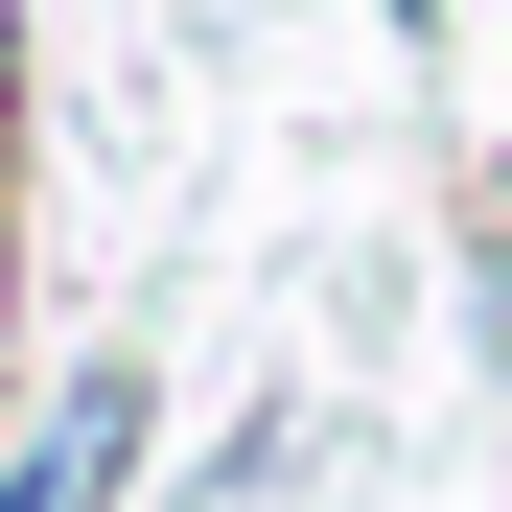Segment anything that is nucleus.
<instances>
[{"instance_id": "nucleus-3", "label": "nucleus", "mask_w": 512, "mask_h": 512, "mask_svg": "<svg viewBox=\"0 0 512 512\" xmlns=\"http://www.w3.org/2000/svg\"><path fill=\"white\" fill-rule=\"evenodd\" d=\"M489 210H512V163H489Z\"/></svg>"}, {"instance_id": "nucleus-1", "label": "nucleus", "mask_w": 512, "mask_h": 512, "mask_svg": "<svg viewBox=\"0 0 512 512\" xmlns=\"http://www.w3.org/2000/svg\"><path fill=\"white\" fill-rule=\"evenodd\" d=\"M117 466H140V373H94V396H70L24 466H0V512H117Z\"/></svg>"}, {"instance_id": "nucleus-2", "label": "nucleus", "mask_w": 512, "mask_h": 512, "mask_svg": "<svg viewBox=\"0 0 512 512\" xmlns=\"http://www.w3.org/2000/svg\"><path fill=\"white\" fill-rule=\"evenodd\" d=\"M0 117H24V0H0Z\"/></svg>"}]
</instances>
